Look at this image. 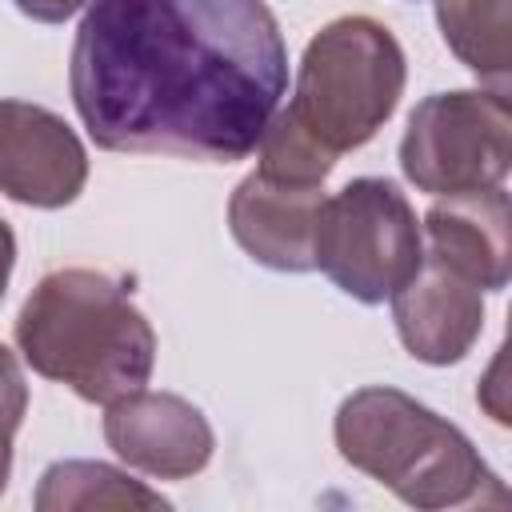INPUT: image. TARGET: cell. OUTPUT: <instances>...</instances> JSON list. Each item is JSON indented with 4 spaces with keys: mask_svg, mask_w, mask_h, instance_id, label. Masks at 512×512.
Listing matches in <instances>:
<instances>
[{
    "mask_svg": "<svg viewBox=\"0 0 512 512\" xmlns=\"http://www.w3.org/2000/svg\"><path fill=\"white\" fill-rule=\"evenodd\" d=\"M68 88L108 152L232 164L280 108L288 48L260 0H88Z\"/></svg>",
    "mask_w": 512,
    "mask_h": 512,
    "instance_id": "cell-1",
    "label": "cell"
},
{
    "mask_svg": "<svg viewBox=\"0 0 512 512\" xmlns=\"http://www.w3.org/2000/svg\"><path fill=\"white\" fill-rule=\"evenodd\" d=\"M32 372L68 384L88 404H116L148 384L156 336L128 288L96 268L48 272L16 316Z\"/></svg>",
    "mask_w": 512,
    "mask_h": 512,
    "instance_id": "cell-2",
    "label": "cell"
},
{
    "mask_svg": "<svg viewBox=\"0 0 512 512\" xmlns=\"http://www.w3.org/2000/svg\"><path fill=\"white\" fill-rule=\"evenodd\" d=\"M340 456L412 508H504V480L472 440L400 388H360L336 412Z\"/></svg>",
    "mask_w": 512,
    "mask_h": 512,
    "instance_id": "cell-3",
    "label": "cell"
},
{
    "mask_svg": "<svg viewBox=\"0 0 512 512\" xmlns=\"http://www.w3.org/2000/svg\"><path fill=\"white\" fill-rule=\"evenodd\" d=\"M404 92V52L372 16L324 24L300 60L288 112L332 156L368 144Z\"/></svg>",
    "mask_w": 512,
    "mask_h": 512,
    "instance_id": "cell-4",
    "label": "cell"
},
{
    "mask_svg": "<svg viewBox=\"0 0 512 512\" xmlns=\"http://www.w3.org/2000/svg\"><path fill=\"white\" fill-rule=\"evenodd\" d=\"M312 256L344 296L384 304L416 276L424 260V232L392 180L360 176L336 196H324Z\"/></svg>",
    "mask_w": 512,
    "mask_h": 512,
    "instance_id": "cell-5",
    "label": "cell"
},
{
    "mask_svg": "<svg viewBox=\"0 0 512 512\" xmlns=\"http://www.w3.org/2000/svg\"><path fill=\"white\" fill-rule=\"evenodd\" d=\"M512 164L508 92L460 88L424 96L400 140L404 176L432 196H468L504 184Z\"/></svg>",
    "mask_w": 512,
    "mask_h": 512,
    "instance_id": "cell-6",
    "label": "cell"
},
{
    "mask_svg": "<svg viewBox=\"0 0 512 512\" xmlns=\"http://www.w3.org/2000/svg\"><path fill=\"white\" fill-rule=\"evenodd\" d=\"M80 136L48 108L0 100V192L28 208H64L84 192Z\"/></svg>",
    "mask_w": 512,
    "mask_h": 512,
    "instance_id": "cell-7",
    "label": "cell"
},
{
    "mask_svg": "<svg viewBox=\"0 0 512 512\" xmlns=\"http://www.w3.org/2000/svg\"><path fill=\"white\" fill-rule=\"evenodd\" d=\"M104 440L128 468H140L156 480L196 476L216 448L212 424L196 404L172 392H144V388L108 404Z\"/></svg>",
    "mask_w": 512,
    "mask_h": 512,
    "instance_id": "cell-8",
    "label": "cell"
},
{
    "mask_svg": "<svg viewBox=\"0 0 512 512\" xmlns=\"http://www.w3.org/2000/svg\"><path fill=\"white\" fill-rule=\"evenodd\" d=\"M392 320L408 356L444 368L472 352L484 328V292L424 252L416 276L392 292Z\"/></svg>",
    "mask_w": 512,
    "mask_h": 512,
    "instance_id": "cell-9",
    "label": "cell"
},
{
    "mask_svg": "<svg viewBox=\"0 0 512 512\" xmlns=\"http://www.w3.org/2000/svg\"><path fill=\"white\" fill-rule=\"evenodd\" d=\"M320 204V184H284L252 172L228 200V228L256 264L276 272H312Z\"/></svg>",
    "mask_w": 512,
    "mask_h": 512,
    "instance_id": "cell-10",
    "label": "cell"
},
{
    "mask_svg": "<svg viewBox=\"0 0 512 512\" xmlns=\"http://www.w3.org/2000/svg\"><path fill=\"white\" fill-rule=\"evenodd\" d=\"M428 256L444 260L468 276L480 292H500L512 272V232H508V192L484 188L468 196H444L424 216Z\"/></svg>",
    "mask_w": 512,
    "mask_h": 512,
    "instance_id": "cell-11",
    "label": "cell"
},
{
    "mask_svg": "<svg viewBox=\"0 0 512 512\" xmlns=\"http://www.w3.org/2000/svg\"><path fill=\"white\" fill-rule=\"evenodd\" d=\"M36 512H136V508H168L160 492L132 480L128 472L104 460H56L44 468L36 484Z\"/></svg>",
    "mask_w": 512,
    "mask_h": 512,
    "instance_id": "cell-12",
    "label": "cell"
},
{
    "mask_svg": "<svg viewBox=\"0 0 512 512\" xmlns=\"http://www.w3.org/2000/svg\"><path fill=\"white\" fill-rule=\"evenodd\" d=\"M512 0H436V24L444 44L468 64L480 80H492L500 92L512 68Z\"/></svg>",
    "mask_w": 512,
    "mask_h": 512,
    "instance_id": "cell-13",
    "label": "cell"
},
{
    "mask_svg": "<svg viewBox=\"0 0 512 512\" xmlns=\"http://www.w3.org/2000/svg\"><path fill=\"white\" fill-rule=\"evenodd\" d=\"M256 152H260L256 172L268 180H284V184H324V176L336 164V156L312 132H304L288 108L272 112V120L260 132Z\"/></svg>",
    "mask_w": 512,
    "mask_h": 512,
    "instance_id": "cell-14",
    "label": "cell"
},
{
    "mask_svg": "<svg viewBox=\"0 0 512 512\" xmlns=\"http://www.w3.org/2000/svg\"><path fill=\"white\" fill-rule=\"evenodd\" d=\"M28 412V384L20 372V360L0 344V432H16Z\"/></svg>",
    "mask_w": 512,
    "mask_h": 512,
    "instance_id": "cell-15",
    "label": "cell"
},
{
    "mask_svg": "<svg viewBox=\"0 0 512 512\" xmlns=\"http://www.w3.org/2000/svg\"><path fill=\"white\" fill-rule=\"evenodd\" d=\"M476 400L488 408V416H492L496 424H508V420H512V416H508V384H504V348H496V360H492V368H488V376H484Z\"/></svg>",
    "mask_w": 512,
    "mask_h": 512,
    "instance_id": "cell-16",
    "label": "cell"
},
{
    "mask_svg": "<svg viewBox=\"0 0 512 512\" xmlns=\"http://www.w3.org/2000/svg\"><path fill=\"white\" fill-rule=\"evenodd\" d=\"M24 16H32V20H40V24H60V20H68L72 12H80L88 0H12Z\"/></svg>",
    "mask_w": 512,
    "mask_h": 512,
    "instance_id": "cell-17",
    "label": "cell"
},
{
    "mask_svg": "<svg viewBox=\"0 0 512 512\" xmlns=\"http://www.w3.org/2000/svg\"><path fill=\"white\" fill-rule=\"evenodd\" d=\"M12 264H16V236H12V228L0 220V300H4V292H8Z\"/></svg>",
    "mask_w": 512,
    "mask_h": 512,
    "instance_id": "cell-18",
    "label": "cell"
},
{
    "mask_svg": "<svg viewBox=\"0 0 512 512\" xmlns=\"http://www.w3.org/2000/svg\"><path fill=\"white\" fill-rule=\"evenodd\" d=\"M8 472H12V436L0 432V492L8 484Z\"/></svg>",
    "mask_w": 512,
    "mask_h": 512,
    "instance_id": "cell-19",
    "label": "cell"
}]
</instances>
